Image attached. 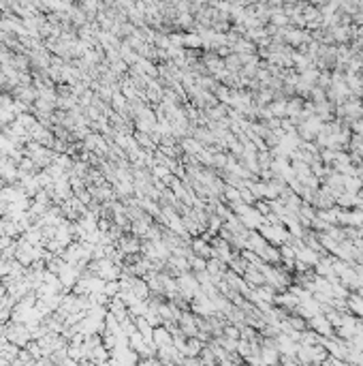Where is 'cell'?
Wrapping results in <instances>:
<instances>
[{"label":"cell","instance_id":"obj_1","mask_svg":"<svg viewBox=\"0 0 363 366\" xmlns=\"http://www.w3.org/2000/svg\"><path fill=\"white\" fill-rule=\"evenodd\" d=\"M2 298H4V287L0 285V300H2Z\"/></svg>","mask_w":363,"mask_h":366}]
</instances>
